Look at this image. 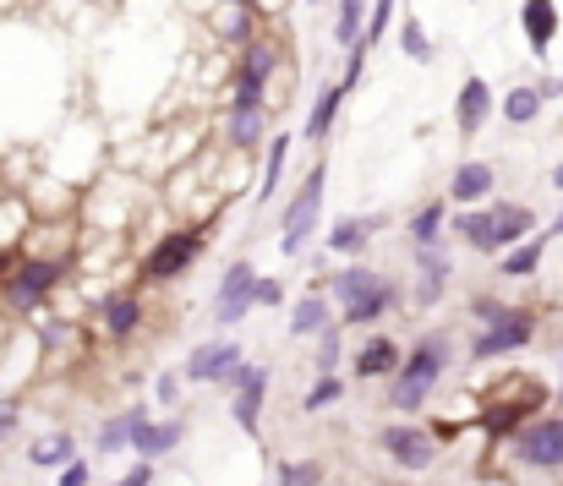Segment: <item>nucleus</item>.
Returning a JSON list of instances; mask_svg holds the SVG:
<instances>
[{
    "label": "nucleus",
    "mask_w": 563,
    "mask_h": 486,
    "mask_svg": "<svg viewBox=\"0 0 563 486\" xmlns=\"http://www.w3.org/2000/svg\"><path fill=\"white\" fill-rule=\"evenodd\" d=\"M559 213H563V208H559Z\"/></svg>",
    "instance_id": "5fc2aeb1"
},
{
    "label": "nucleus",
    "mask_w": 563,
    "mask_h": 486,
    "mask_svg": "<svg viewBox=\"0 0 563 486\" xmlns=\"http://www.w3.org/2000/svg\"><path fill=\"white\" fill-rule=\"evenodd\" d=\"M274 312V307H285V285L279 279H268V274H257V290H252V312Z\"/></svg>",
    "instance_id": "a19ab883"
},
{
    "label": "nucleus",
    "mask_w": 563,
    "mask_h": 486,
    "mask_svg": "<svg viewBox=\"0 0 563 486\" xmlns=\"http://www.w3.org/2000/svg\"><path fill=\"white\" fill-rule=\"evenodd\" d=\"M115 486H154V465H143V460H132L126 471H121V482Z\"/></svg>",
    "instance_id": "a18cd8bd"
},
{
    "label": "nucleus",
    "mask_w": 563,
    "mask_h": 486,
    "mask_svg": "<svg viewBox=\"0 0 563 486\" xmlns=\"http://www.w3.org/2000/svg\"><path fill=\"white\" fill-rule=\"evenodd\" d=\"M340 486H356V482H340Z\"/></svg>",
    "instance_id": "864d4df0"
},
{
    "label": "nucleus",
    "mask_w": 563,
    "mask_h": 486,
    "mask_svg": "<svg viewBox=\"0 0 563 486\" xmlns=\"http://www.w3.org/2000/svg\"><path fill=\"white\" fill-rule=\"evenodd\" d=\"M345 394H351V377H340V372H329V377H312V388L301 394V416H323V410L345 405Z\"/></svg>",
    "instance_id": "2f4dec72"
},
{
    "label": "nucleus",
    "mask_w": 563,
    "mask_h": 486,
    "mask_svg": "<svg viewBox=\"0 0 563 486\" xmlns=\"http://www.w3.org/2000/svg\"><path fill=\"white\" fill-rule=\"evenodd\" d=\"M219 5H241V11H252V0H219Z\"/></svg>",
    "instance_id": "3c124183"
},
{
    "label": "nucleus",
    "mask_w": 563,
    "mask_h": 486,
    "mask_svg": "<svg viewBox=\"0 0 563 486\" xmlns=\"http://www.w3.org/2000/svg\"><path fill=\"white\" fill-rule=\"evenodd\" d=\"M274 486H329V471H323V460H279Z\"/></svg>",
    "instance_id": "f704fd0d"
},
{
    "label": "nucleus",
    "mask_w": 563,
    "mask_h": 486,
    "mask_svg": "<svg viewBox=\"0 0 563 486\" xmlns=\"http://www.w3.org/2000/svg\"><path fill=\"white\" fill-rule=\"evenodd\" d=\"M449 235L482 257H498L493 252V208H449Z\"/></svg>",
    "instance_id": "b1692460"
},
{
    "label": "nucleus",
    "mask_w": 563,
    "mask_h": 486,
    "mask_svg": "<svg viewBox=\"0 0 563 486\" xmlns=\"http://www.w3.org/2000/svg\"><path fill=\"white\" fill-rule=\"evenodd\" d=\"M377 454L399 471V476H427L438 460H443V443L432 427L421 421H383L377 427Z\"/></svg>",
    "instance_id": "423d86ee"
},
{
    "label": "nucleus",
    "mask_w": 563,
    "mask_h": 486,
    "mask_svg": "<svg viewBox=\"0 0 563 486\" xmlns=\"http://www.w3.org/2000/svg\"><path fill=\"white\" fill-rule=\"evenodd\" d=\"M252 290H257V268H252V257H235L224 268L219 290H213V307H208V318H213L219 333H230V328H241L252 318Z\"/></svg>",
    "instance_id": "1a4fd4ad"
},
{
    "label": "nucleus",
    "mask_w": 563,
    "mask_h": 486,
    "mask_svg": "<svg viewBox=\"0 0 563 486\" xmlns=\"http://www.w3.org/2000/svg\"><path fill=\"white\" fill-rule=\"evenodd\" d=\"M504 454H509L520 471L563 476V410H553V416H531V421L504 443Z\"/></svg>",
    "instance_id": "0eeeda50"
},
{
    "label": "nucleus",
    "mask_w": 563,
    "mask_h": 486,
    "mask_svg": "<svg viewBox=\"0 0 563 486\" xmlns=\"http://www.w3.org/2000/svg\"><path fill=\"white\" fill-rule=\"evenodd\" d=\"M383 219H334V230L323 235V252L329 257H362L373 246V230Z\"/></svg>",
    "instance_id": "a878e982"
},
{
    "label": "nucleus",
    "mask_w": 563,
    "mask_h": 486,
    "mask_svg": "<svg viewBox=\"0 0 563 486\" xmlns=\"http://www.w3.org/2000/svg\"><path fill=\"white\" fill-rule=\"evenodd\" d=\"M388 22H394V0H367V49L373 44H383V33H388Z\"/></svg>",
    "instance_id": "ea45409f"
},
{
    "label": "nucleus",
    "mask_w": 563,
    "mask_h": 486,
    "mask_svg": "<svg viewBox=\"0 0 563 486\" xmlns=\"http://www.w3.org/2000/svg\"><path fill=\"white\" fill-rule=\"evenodd\" d=\"M449 279H454V257L449 246L443 252H416V279H410V301L421 312H432L443 296H449Z\"/></svg>",
    "instance_id": "f3484780"
},
{
    "label": "nucleus",
    "mask_w": 563,
    "mask_h": 486,
    "mask_svg": "<svg viewBox=\"0 0 563 486\" xmlns=\"http://www.w3.org/2000/svg\"><path fill=\"white\" fill-rule=\"evenodd\" d=\"M329 323H334V301H329L323 290H307V296H296L285 328H290V339H318Z\"/></svg>",
    "instance_id": "393cba45"
},
{
    "label": "nucleus",
    "mask_w": 563,
    "mask_h": 486,
    "mask_svg": "<svg viewBox=\"0 0 563 486\" xmlns=\"http://www.w3.org/2000/svg\"><path fill=\"white\" fill-rule=\"evenodd\" d=\"M520 33H526L531 55L548 60V49H553V38H559V0H526V5H520Z\"/></svg>",
    "instance_id": "5701e85b"
},
{
    "label": "nucleus",
    "mask_w": 563,
    "mask_h": 486,
    "mask_svg": "<svg viewBox=\"0 0 563 486\" xmlns=\"http://www.w3.org/2000/svg\"><path fill=\"white\" fill-rule=\"evenodd\" d=\"M93 486H115V482H93Z\"/></svg>",
    "instance_id": "603ef678"
},
{
    "label": "nucleus",
    "mask_w": 563,
    "mask_h": 486,
    "mask_svg": "<svg viewBox=\"0 0 563 486\" xmlns=\"http://www.w3.org/2000/svg\"><path fill=\"white\" fill-rule=\"evenodd\" d=\"M548 180H553V191H559V197H563V159L553 164V175H548Z\"/></svg>",
    "instance_id": "09e8293b"
},
{
    "label": "nucleus",
    "mask_w": 563,
    "mask_h": 486,
    "mask_svg": "<svg viewBox=\"0 0 563 486\" xmlns=\"http://www.w3.org/2000/svg\"><path fill=\"white\" fill-rule=\"evenodd\" d=\"M181 443H187V416H181V410H176V416H154V421L132 438V460L159 465V460H170Z\"/></svg>",
    "instance_id": "a211bd4d"
},
{
    "label": "nucleus",
    "mask_w": 563,
    "mask_h": 486,
    "mask_svg": "<svg viewBox=\"0 0 563 486\" xmlns=\"http://www.w3.org/2000/svg\"><path fill=\"white\" fill-rule=\"evenodd\" d=\"M367 38V0H340V16H334V44L340 49H356Z\"/></svg>",
    "instance_id": "72a5a7b5"
},
{
    "label": "nucleus",
    "mask_w": 563,
    "mask_h": 486,
    "mask_svg": "<svg viewBox=\"0 0 563 486\" xmlns=\"http://www.w3.org/2000/svg\"><path fill=\"white\" fill-rule=\"evenodd\" d=\"M542 110H548V104L537 99V88H531V82H520V88H509V93L498 99V115H504L509 126H531Z\"/></svg>",
    "instance_id": "473e14b6"
},
{
    "label": "nucleus",
    "mask_w": 563,
    "mask_h": 486,
    "mask_svg": "<svg viewBox=\"0 0 563 486\" xmlns=\"http://www.w3.org/2000/svg\"><path fill=\"white\" fill-rule=\"evenodd\" d=\"M559 410H563V344H559Z\"/></svg>",
    "instance_id": "8fccbe9b"
},
{
    "label": "nucleus",
    "mask_w": 563,
    "mask_h": 486,
    "mask_svg": "<svg viewBox=\"0 0 563 486\" xmlns=\"http://www.w3.org/2000/svg\"><path fill=\"white\" fill-rule=\"evenodd\" d=\"M93 323H99V339H110V344H132V339L143 333V323H148L143 290H110V296H99Z\"/></svg>",
    "instance_id": "9b49d317"
},
{
    "label": "nucleus",
    "mask_w": 563,
    "mask_h": 486,
    "mask_svg": "<svg viewBox=\"0 0 563 486\" xmlns=\"http://www.w3.org/2000/svg\"><path fill=\"white\" fill-rule=\"evenodd\" d=\"M493 110H498V99H493L487 77H465L460 93H454V132H460V143L482 137V126L493 121Z\"/></svg>",
    "instance_id": "2eb2a0df"
},
{
    "label": "nucleus",
    "mask_w": 563,
    "mask_h": 486,
    "mask_svg": "<svg viewBox=\"0 0 563 486\" xmlns=\"http://www.w3.org/2000/svg\"><path fill=\"white\" fill-rule=\"evenodd\" d=\"M449 366H454V339H449L443 328L421 333V339L405 350L399 372L388 377V410H394V421H416V416L432 405V394L443 388Z\"/></svg>",
    "instance_id": "f257e3e1"
},
{
    "label": "nucleus",
    "mask_w": 563,
    "mask_h": 486,
    "mask_svg": "<svg viewBox=\"0 0 563 486\" xmlns=\"http://www.w3.org/2000/svg\"><path fill=\"white\" fill-rule=\"evenodd\" d=\"M208 241H213V224H181V230L154 235V246H148L143 263H137V290H165V285H176L191 263L208 252Z\"/></svg>",
    "instance_id": "20e7f679"
},
{
    "label": "nucleus",
    "mask_w": 563,
    "mask_h": 486,
    "mask_svg": "<svg viewBox=\"0 0 563 486\" xmlns=\"http://www.w3.org/2000/svg\"><path fill=\"white\" fill-rule=\"evenodd\" d=\"M531 339H537V312L531 307H509V318H498L493 328H476L471 333L465 355H471V366H482V361H504V355L526 350Z\"/></svg>",
    "instance_id": "6e6552de"
},
{
    "label": "nucleus",
    "mask_w": 563,
    "mask_h": 486,
    "mask_svg": "<svg viewBox=\"0 0 563 486\" xmlns=\"http://www.w3.org/2000/svg\"><path fill=\"white\" fill-rule=\"evenodd\" d=\"M312 344H318V355H312V372H318V377L340 372V361H345V328L329 323L323 333H318V339H312Z\"/></svg>",
    "instance_id": "c9c22d12"
},
{
    "label": "nucleus",
    "mask_w": 563,
    "mask_h": 486,
    "mask_svg": "<svg viewBox=\"0 0 563 486\" xmlns=\"http://www.w3.org/2000/svg\"><path fill=\"white\" fill-rule=\"evenodd\" d=\"M268 143V110H224V154L230 159H252Z\"/></svg>",
    "instance_id": "aec40b11"
},
{
    "label": "nucleus",
    "mask_w": 563,
    "mask_h": 486,
    "mask_svg": "<svg viewBox=\"0 0 563 486\" xmlns=\"http://www.w3.org/2000/svg\"><path fill=\"white\" fill-rule=\"evenodd\" d=\"M465 318L476 328H493L498 318H509V301H498V296H487V290H476L471 301H465Z\"/></svg>",
    "instance_id": "4c0bfd02"
},
{
    "label": "nucleus",
    "mask_w": 563,
    "mask_h": 486,
    "mask_svg": "<svg viewBox=\"0 0 563 486\" xmlns=\"http://www.w3.org/2000/svg\"><path fill=\"white\" fill-rule=\"evenodd\" d=\"M399 44H405V55H410V60H421V66L438 55V49H432V38H427V27H421L416 16H405V22H399Z\"/></svg>",
    "instance_id": "58836bf2"
},
{
    "label": "nucleus",
    "mask_w": 563,
    "mask_h": 486,
    "mask_svg": "<svg viewBox=\"0 0 563 486\" xmlns=\"http://www.w3.org/2000/svg\"><path fill=\"white\" fill-rule=\"evenodd\" d=\"M77 268V257H38V252H22L16 268L0 279V312L16 318V323H33L66 285V274Z\"/></svg>",
    "instance_id": "7ed1b4c3"
},
{
    "label": "nucleus",
    "mask_w": 563,
    "mask_h": 486,
    "mask_svg": "<svg viewBox=\"0 0 563 486\" xmlns=\"http://www.w3.org/2000/svg\"><path fill=\"white\" fill-rule=\"evenodd\" d=\"M268 383H274V372L263 366V372H257V377H252L241 394H230V421H235V427H241L252 443L263 438V405H268Z\"/></svg>",
    "instance_id": "4be33fe9"
},
{
    "label": "nucleus",
    "mask_w": 563,
    "mask_h": 486,
    "mask_svg": "<svg viewBox=\"0 0 563 486\" xmlns=\"http://www.w3.org/2000/svg\"><path fill=\"white\" fill-rule=\"evenodd\" d=\"M148 421H154V405H121V410H110V416L99 421V432H93V460H121V454H132V438H137Z\"/></svg>",
    "instance_id": "ddd939ff"
},
{
    "label": "nucleus",
    "mask_w": 563,
    "mask_h": 486,
    "mask_svg": "<svg viewBox=\"0 0 563 486\" xmlns=\"http://www.w3.org/2000/svg\"><path fill=\"white\" fill-rule=\"evenodd\" d=\"M362 71H367V44H356V49H345V77H340V88H345V99H351V88L362 82Z\"/></svg>",
    "instance_id": "37998d69"
},
{
    "label": "nucleus",
    "mask_w": 563,
    "mask_h": 486,
    "mask_svg": "<svg viewBox=\"0 0 563 486\" xmlns=\"http://www.w3.org/2000/svg\"><path fill=\"white\" fill-rule=\"evenodd\" d=\"M181 394H187V383H181V366H165L159 377H154V410H181Z\"/></svg>",
    "instance_id": "e433bc0d"
},
{
    "label": "nucleus",
    "mask_w": 563,
    "mask_h": 486,
    "mask_svg": "<svg viewBox=\"0 0 563 486\" xmlns=\"http://www.w3.org/2000/svg\"><path fill=\"white\" fill-rule=\"evenodd\" d=\"M11 333H16V323H11V318L0 312V350H5V339H11Z\"/></svg>",
    "instance_id": "de8ad7c7"
},
{
    "label": "nucleus",
    "mask_w": 563,
    "mask_h": 486,
    "mask_svg": "<svg viewBox=\"0 0 563 486\" xmlns=\"http://www.w3.org/2000/svg\"><path fill=\"white\" fill-rule=\"evenodd\" d=\"M22 432V399H0V443H11Z\"/></svg>",
    "instance_id": "c03bdc74"
},
{
    "label": "nucleus",
    "mask_w": 563,
    "mask_h": 486,
    "mask_svg": "<svg viewBox=\"0 0 563 486\" xmlns=\"http://www.w3.org/2000/svg\"><path fill=\"white\" fill-rule=\"evenodd\" d=\"M340 104H345V88H340V82H323V93H318V104H312V115H307V126H301V137H307L312 148H323V143L334 137Z\"/></svg>",
    "instance_id": "bb28decb"
},
{
    "label": "nucleus",
    "mask_w": 563,
    "mask_h": 486,
    "mask_svg": "<svg viewBox=\"0 0 563 486\" xmlns=\"http://www.w3.org/2000/svg\"><path fill=\"white\" fill-rule=\"evenodd\" d=\"M399 361H405V344L394 339V333H367L362 344H356V355H351V377L356 383H388L394 372H399Z\"/></svg>",
    "instance_id": "4468645a"
},
{
    "label": "nucleus",
    "mask_w": 563,
    "mask_h": 486,
    "mask_svg": "<svg viewBox=\"0 0 563 486\" xmlns=\"http://www.w3.org/2000/svg\"><path fill=\"white\" fill-rule=\"evenodd\" d=\"M290 148H296V137L290 132H274L268 143H263V180H257V202H274L279 197V180H285V164H290Z\"/></svg>",
    "instance_id": "cd10ccee"
},
{
    "label": "nucleus",
    "mask_w": 563,
    "mask_h": 486,
    "mask_svg": "<svg viewBox=\"0 0 563 486\" xmlns=\"http://www.w3.org/2000/svg\"><path fill=\"white\" fill-rule=\"evenodd\" d=\"M410 252H443L449 246V197H427L410 219H405Z\"/></svg>",
    "instance_id": "6ab92c4d"
},
{
    "label": "nucleus",
    "mask_w": 563,
    "mask_h": 486,
    "mask_svg": "<svg viewBox=\"0 0 563 486\" xmlns=\"http://www.w3.org/2000/svg\"><path fill=\"white\" fill-rule=\"evenodd\" d=\"M542 257H548V235H531V241H520L498 257V279H537Z\"/></svg>",
    "instance_id": "c756f323"
},
{
    "label": "nucleus",
    "mask_w": 563,
    "mask_h": 486,
    "mask_svg": "<svg viewBox=\"0 0 563 486\" xmlns=\"http://www.w3.org/2000/svg\"><path fill=\"white\" fill-rule=\"evenodd\" d=\"M71 460H77V438H71L66 427H55V432H44V438L27 443V465H33V471H60V465H71Z\"/></svg>",
    "instance_id": "c85d7f7f"
},
{
    "label": "nucleus",
    "mask_w": 563,
    "mask_h": 486,
    "mask_svg": "<svg viewBox=\"0 0 563 486\" xmlns=\"http://www.w3.org/2000/svg\"><path fill=\"white\" fill-rule=\"evenodd\" d=\"M213 27H219V38L235 44V49H246V44L263 33L257 11H241V5H219V11H213Z\"/></svg>",
    "instance_id": "7c9ffc66"
},
{
    "label": "nucleus",
    "mask_w": 563,
    "mask_h": 486,
    "mask_svg": "<svg viewBox=\"0 0 563 486\" xmlns=\"http://www.w3.org/2000/svg\"><path fill=\"white\" fill-rule=\"evenodd\" d=\"M531 88H537V99H542V104H553V99H563V77H537Z\"/></svg>",
    "instance_id": "49530a36"
},
{
    "label": "nucleus",
    "mask_w": 563,
    "mask_h": 486,
    "mask_svg": "<svg viewBox=\"0 0 563 486\" xmlns=\"http://www.w3.org/2000/svg\"><path fill=\"white\" fill-rule=\"evenodd\" d=\"M487 208H493V252H498V257H504L509 246H520V241L542 235L537 208H526V202H504V197H493Z\"/></svg>",
    "instance_id": "dca6fc26"
},
{
    "label": "nucleus",
    "mask_w": 563,
    "mask_h": 486,
    "mask_svg": "<svg viewBox=\"0 0 563 486\" xmlns=\"http://www.w3.org/2000/svg\"><path fill=\"white\" fill-rule=\"evenodd\" d=\"M55 486H93V460L77 454L71 465H60V471H55Z\"/></svg>",
    "instance_id": "79ce46f5"
},
{
    "label": "nucleus",
    "mask_w": 563,
    "mask_h": 486,
    "mask_svg": "<svg viewBox=\"0 0 563 486\" xmlns=\"http://www.w3.org/2000/svg\"><path fill=\"white\" fill-rule=\"evenodd\" d=\"M323 191H329V159L318 154V159L307 164V175L296 180V191L285 197V208H279V252H285V257L307 252V241L318 235V219H323Z\"/></svg>",
    "instance_id": "39448f33"
},
{
    "label": "nucleus",
    "mask_w": 563,
    "mask_h": 486,
    "mask_svg": "<svg viewBox=\"0 0 563 486\" xmlns=\"http://www.w3.org/2000/svg\"><path fill=\"white\" fill-rule=\"evenodd\" d=\"M279 66H285V44H279L274 33H257L246 49H235L230 82H235V88H252V93H268V82H274Z\"/></svg>",
    "instance_id": "f8f14e48"
},
{
    "label": "nucleus",
    "mask_w": 563,
    "mask_h": 486,
    "mask_svg": "<svg viewBox=\"0 0 563 486\" xmlns=\"http://www.w3.org/2000/svg\"><path fill=\"white\" fill-rule=\"evenodd\" d=\"M323 296L334 301V323L345 328V333L351 328L373 333L383 318H394L405 307V285L399 279H383L367 263H345L334 279H323Z\"/></svg>",
    "instance_id": "f03ea898"
},
{
    "label": "nucleus",
    "mask_w": 563,
    "mask_h": 486,
    "mask_svg": "<svg viewBox=\"0 0 563 486\" xmlns=\"http://www.w3.org/2000/svg\"><path fill=\"white\" fill-rule=\"evenodd\" d=\"M493 186H498V169L487 159H465L449 180V208H487L493 202Z\"/></svg>",
    "instance_id": "412c9836"
},
{
    "label": "nucleus",
    "mask_w": 563,
    "mask_h": 486,
    "mask_svg": "<svg viewBox=\"0 0 563 486\" xmlns=\"http://www.w3.org/2000/svg\"><path fill=\"white\" fill-rule=\"evenodd\" d=\"M241 361H246L241 344H235L230 333H213V339L191 344L187 366H181V383H187V388H219V383L230 377V366H241Z\"/></svg>",
    "instance_id": "9d476101"
}]
</instances>
